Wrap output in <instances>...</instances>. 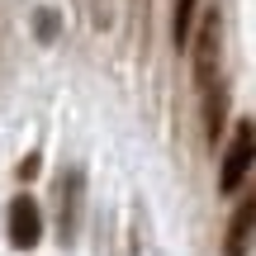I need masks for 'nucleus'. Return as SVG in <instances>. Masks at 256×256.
I'll use <instances>...</instances> for the list:
<instances>
[{
    "label": "nucleus",
    "mask_w": 256,
    "mask_h": 256,
    "mask_svg": "<svg viewBox=\"0 0 256 256\" xmlns=\"http://www.w3.org/2000/svg\"><path fill=\"white\" fill-rule=\"evenodd\" d=\"M194 86L209 90L214 86V72H218V14H209L200 24V38H194Z\"/></svg>",
    "instance_id": "3"
},
{
    "label": "nucleus",
    "mask_w": 256,
    "mask_h": 256,
    "mask_svg": "<svg viewBox=\"0 0 256 256\" xmlns=\"http://www.w3.org/2000/svg\"><path fill=\"white\" fill-rule=\"evenodd\" d=\"M76 209H81V171L66 176V214H62V238L66 242H72V232H76Z\"/></svg>",
    "instance_id": "6"
},
{
    "label": "nucleus",
    "mask_w": 256,
    "mask_h": 256,
    "mask_svg": "<svg viewBox=\"0 0 256 256\" xmlns=\"http://www.w3.org/2000/svg\"><path fill=\"white\" fill-rule=\"evenodd\" d=\"M223 133V95H214L209 100V138H218Z\"/></svg>",
    "instance_id": "7"
},
{
    "label": "nucleus",
    "mask_w": 256,
    "mask_h": 256,
    "mask_svg": "<svg viewBox=\"0 0 256 256\" xmlns=\"http://www.w3.org/2000/svg\"><path fill=\"white\" fill-rule=\"evenodd\" d=\"M252 228H256V194L238 204V214H232V223H228V247H232V256H242V242H247Z\"/></svg>",
    "instance_id": "4"
},
{
    "label": "nucleus",
    "mask_w": 256,
    "mask_h": 256,
    "mask_svg": "<svg viewBox=\"0 0 256 256\" xmlns=\"http://www.w3.org/2000/svg\"><path fill=\"white\" fill-rule=\"evenodd\" d=\"M252 162H256V124H238L232 147H228V156H223V171H218V190L232 194L242 180H247Z\"/></svg>",
    "instance_id": "1"
},
{
    "label": "nucleus",
    "mask_w": 256,
    "mask_h": 256,
    "mask_svg": "<svg viewBox=\"0 0 256 256\" xmlns=\"http://www.w3.org/2000/svg\"><path fill=\"white\" fill-rule=\"evenodd\" d=\"M194 10H200V0H176V48H190V34H194Z\"/></svg>",
    "instance_id": "5"
},
{
    "label": "nucleus",
    "mask_w": 256,
    "mask_h": 256,
    "mask_svg": "<svg viewBox=\"0 0 256 256\" xmlns=\"http://www.w3.org/2000/svg\"><path fill=\"white\" fill-rule=\"evenodd\" d=\"M5 228H10V247H19V252L38 247V238H43V214H38V200H28V194L10 200Z\"/></svg>",
    "instance_id": "2"
},
{
    "label": "nucleus",
    "mask_w": 256,
    "mask_h": 256,
    "mask_svg": "<svg viewBox=\"0 0 256 256\" xmlns=\"http://www.w3.org/2000/svg\"><path fill=\"white\" fill-rule=\"evenodd\" d=\"M57 34V14H38V38H52Z\"/></svg>",
    "instance_id": "8"
}]
</instances>
